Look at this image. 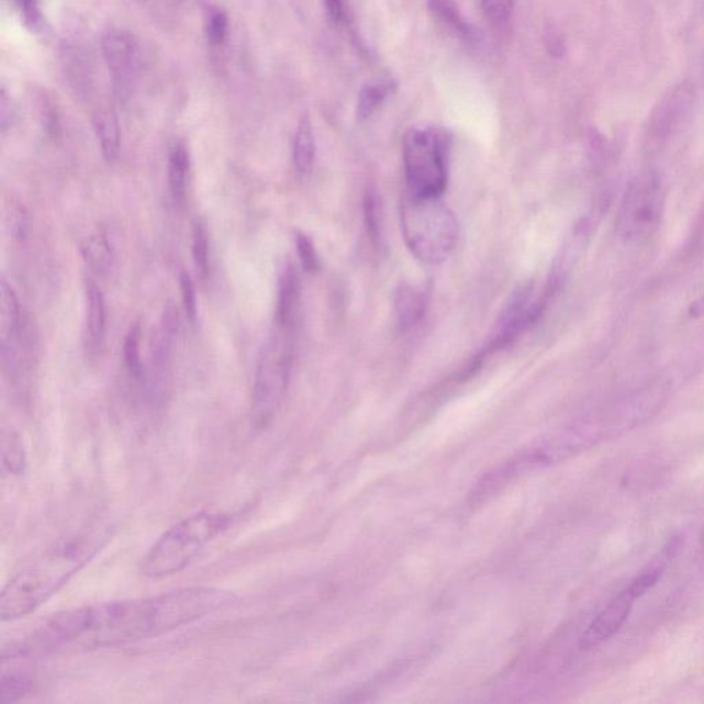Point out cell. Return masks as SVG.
Segmentation results:
<instances>
[{
    "instance_id": "obj_1",
    "label": "cell",
    "mask_w": 704,
    "mask_h": 704,
    "mask_svg": "<svg viewBox=\"0 0 704 704\" xmlns=\"http://www.w3.org/2000/svg\"><path fill=\"white\" fill-rule=\"evenodd\" d=\"M236 594L193 586L158 596L85 605L54 615L24 641L3 649V662L96 651L168 635L233 607Z\"/></svg>"
},
{
    "instance_id": "obj_2",
    "label": "cell",
    "mask_w": 704,
    "mask_h": 704,
    "mask_svg": "<svg viewBox=\"0 0 704 704\" xmlns=\"http://www.w3.org/2000/svg\"><path fill=\"white\" fill-rule=\"evenodd\" d=\"M101 548V536L69 538L26 561L0 596L2 621H18L35 613L79 574Z\"/></svg>"
},
{
    "instance_id": "obj_3",
    "label": "cell",
    "mask_w": 704,
    "mask_h": 704,
    "mask_svg": "<svg viewBox=\"0 0 704 704\" xmlns=\"http://www.w3.org/2000/svg\"><path fill=\"white\" fill-rule=\"evenodd\" d=\"M228 526L231 517L210 511L182 518L168 528L142 559V574L150 580L179 574Z\"/></svg>"
},
{
    "instance_id": "obj_4",
    "label": "cell",
    "mask_w": 704,
    "mask_h": 704,
    "mask_svg": "<svg viewBox=\"0 0 704 704\" xmlns=\"http://www.w3.org/2000/svg\"><path fill=\"white\" fill-rule=\"evenodd\" d=\"M403 238L409 250L424 265H439L455 250L458 223L440 198L406 194L401 206Z\"/></svg>"
},
{
    "instance_id": "obj_5",
    "label": "cell",
    "mask_w": 704,
    "mask_h": 704,
    "mask_svg": "<svg viewBox=\"0 0 704 704\" xmlns=\"http://www.w3.org/2000/svg\"><path fill=\"white\" fill-rule=\"evenodd\" d=\"M450 139L444 131L413 128L403 141V167L407 193L416 198H440L447 187Z\"/></svg>"
},
{
    "instance_id": "obj_6",
    "label": "cell",
    "mask_w": 704,
    "mask_h": 704,
    "mask_svg": "<svg viewBox=\"0 0 704 704\" xmlns=\"http://www.w3.org/2000/svg\"><path fill=\"white\" fill-rule=\"evenodd\" d=\"M293 326L277 325L260 354L255 375L253 416L259 428L275 418L288 389L292 367Z\"/></svg>"
},
{
    "instance_id": "obj_7",
    "label": "cell",
    "mask_w": 704,
    "mask_h": 704,
    "mask_svg": "<svg viewBox=\"0 0 704 704\" xmlns=\"http://www.w3.org/2000/svg\"><path fill=\"white\" fill-rule=\"evenodd\" d=\"M664 209L662 178L655 171L637 174L621 201L616 216L618 236L629 244L647 242L662 225Z\"/></svg>"
},
{
    "instance_id": "obj_8",
    "label": "cell",
    "mask_w": 704,
    "mask_h": 704,
    "mask_svg": "<svg viewBox=\"0 0 704 704\" xmlns=\"http://www.w3.org/2000/svg\"><path fill=\"white\" fill-rule=\"evenodd\" d=\"M101 52L109 75H111L114 96L127 101L138 85L142 53L138 41L128 31L112 29L102 36Z\"/></svg>"
},
{
    "instance_id": "obj_9",
    "label": "cell",
    "mask_w": 704,
    "mask_h": 704,
    "mask_svg": "<svg viewBox=\"0 0 704 704\" xmlns=\"http://www.w3.org/2000/svg\"><path fill=\"white\" fill-rule=\"evenodd\" d=\"M695 91L688 83L673 87L658 102L649 118L647 142L649 147L662 146L681 128L690 114Z\"/></svg>"
},
{
    "instance_id": "obj_10",
    "label": "cell",
    "mask_w": 704,
    "mask_h": 704,
    "mask_svg": "<svg viewBox=\"0 0 704 704\" xmlns=\"http://www.w3.org/2000/svg\"><path fill=\"white\" fill-rule=\"evenodd\" d=\"M636 600H638L636 594L633 593L629 588H625L624 591L616 594V596L605 605L602 613L588 626V629L583 632L580 647L582 649L596 648L615 636L616 633L621 630V627L625 625L627 618H629Z\"/></svg>"
},
{
    "instance_id": "obj_11",
    "label": "cell",
    "mask_w": 704,
    "mask_h": 704,
    "mask_svg": "<svg viewBox=\"0 0 704 704\" xmlns=\"http://www.w3.org/2000/svg\"><path fill=\"white\" fill-rule=\"evenodd\" d=\"M21 329V309L18 294L7 280L0 283V343L2 353L8 351L19 340Z\"/></svg>"
},
{
    "instance_id": "obj_12",
    "label": "cell",
    "mask_w": 704,
    "mask_h": 704,
    "mask_svg": "<svg viewBox=\"0 0 704 704\" xmlns=\"http://www.w3.org/2000/svg\"><path fill=\"white\" fill-rule=\"evenodd\" d=\"M91 119L103 158L107 161H113L119 155L120 139H122L116 112L109 105H100L92 112Z\"/></svg>"
},
{
    "instance_id": "obj_13",
    "label": "cell",
    "mask_w": 704,
    "mask_h": 704,
    "mask_svg": "<svg viewBox=\"0 0 704 704\" xmlns=\"http://www.w3.org/2000/svg\"><path fill=\"white\" fill-rule=\"evenodd\" d=\"M107 309L101 288L86 280V329L92 347H98L105 336Z\"/></svg>"
},
{
    "instance_id": "obj_14",
    "label": "cell",
    "mask_w": 704,
    "mask_h": 704,
    "mask_svg": "<svg viewBox=\"0 0 704 704\" xmlns=\"http://www.w3.org/2000/svg\"><path fill=\"white\" fill-rule=\"evenodd\" d=\"M427 309V294L418 289L403 283L398 289L394 299V311L398 325L406 331L422 321Z\"/></svg>"
},
{
    "instance_id": "obj_15",
    "label": "cell",
    "mask_w": 704,
    "mask_h": 704,
    "mask_svg": "<svg viewBox=\"0 0 704 704\" xmlns=\"http://www.w3.org/2000/svg\"><path fill=\"white\" fill-rule=\"evenodd\" d=\"M190 156L183 142H175L168 153V187L175 204H182L187 199Z\"/></svg>"
},
{
    "instance_id": "obj_16",
    "label": "cell",
    "mask_w": 704,
    "mask_h": 704,
    "mask_svg": "<svg viewBox=\"0 0 704 704\" xmlns=\"http://www.w3.org/2000/svg\"><path fill=\"white\" fill-rule=\"evenodd\" d=\"M293 266L286 267L280 278V292L276 310V322L280 326H293L299 300V282Z\"/></svg>"
},
{
    "instance_id": "obj_17",
    "label": "cell",
    "mask_w": 704,
    "mask_h": 704,
    "mask_svg": "<svg viewBox=\"0 0 704 704\" xmlns=\"http://www.w3.org/2000/svg\"><path fill=\"white\" fill-rule=\"evenodd\" d=\"M81 258L98 276H107L114 265V253L111 243L101 233L91 234L80 244Z\"/></svg>"
},
{
    "instance_id": "obj_18",
    "label": "cell",
    "mask_w": 704,
    "mask_h": 704,
    "mask_svg": "<svg viewBox=\"0 0 704 704\" xmlns=\"http://www.w3.org/2000/svg\"><path fill=\"white\" fill-rule=\"evenodd\" d=\"M315 160V136L309 114H304L298 124L293 139V161L300 174H308Z\"/></svg>"
},
{
    "instance_id": "obj_19",
    "label": "cell",
    "mask_w": 704,
    "mask_h": 704,
    "mask_svg": "<svg viewBox=\"0 0 704 704\" xmlns=\"http://www.w3.org/2000/svg\"><path fill=\"white\" fill-rule=\"evenodd\" d=\"M428 7L434 19L447 30L455 32L460 37L472 40V26L462 19L455 0H428Z\"/></svg>"
},
{
    "instance_id": "obj_20",
    "label": "cell",
    "mask_w": 704,
    "mask_h": 704,
    "mask_svg": "<svg viewBox=\"0 0 704 704\" xmlns=\"http://www.w3.org/2000/svg\"><path fill=\"white\" fill-rule=\"evenodd\" d=\"M395 85L390 81L365 86L358 96L357 118L364 122L369 119L378 109L383 105L385 98L392 94Z\"/></svg>"
},
{
    "instance_id": "obj_21",
    "label": "cell",
    "mask_w": 704,
    "mask_h": 704,
    "mask_svg": "<svg viewBox=\"0 0 704 704\" xmlns=\"http://www.w3.org/2000/svg\"><path fill=\"white\" fill-rule=\"evenodd\" d=\"M34 686V680L30 674L21 670H13L8 673L3 671L0 679V704H10L21 701Z\"/></svg>"
},
{
    "instance_id": "obj_22",
    "label": "cell",
    "mask_w": 704,
    "mask_h": 704,
    "mask_svg": "<svg viewBox=\"0 0 704 704\" xmlns=\"http://www.w3.org/2000/svg\"><path fill=\"white\" fill-rule=\"evenodd\" d=\"M3 221L9 236L15 242H24L30 231V215L18 199H4Z\"/></svg>"
},
{
    "instance_id": "obj_23",
    "label": "cell",
    "mask_w": 704,
    "mask_h": 704,
    "mask_svg": "<svg viewBox=\"0 0 704 704\" xmlns=\"http://www.w3.org/2000/svg\"><path fill=\"white\" fill-rule=\"evenodd\" d=\"M192 255L200 280H205L210 272V236L205 222L200 217L193 223Z\"/></svg>"
},
{
    "instance_id": "obj_24",
    "label": "cell",
    "mask_w": 704,
    "mask_h": 704,
    "mask_svg": "<svg viewBox=\"0 0 704 704\" xmlns=\"http://www.w3.org/2000/svg\"><path fill=\"white\" fill-rule=\"evenodd\" d=\"M141 343H142V327L138 322L131 325L127 335L124 338V364L131 376L139 379L144 375L141 362Z\"/></svg>"
},
{
    "instance_id": "obj_25",
    "label": "cell",
    "mask_w": 704,
    "mask_h": 704,
    "mask_svg": "<svg viewBox=\"0 0 704 704\" xmlns=\"http://www.w3.org/2000/svg\"><path fill=\"white\" fill-rule=\"evenodd\" d=\"M204 32L212 47L225 45L228 35L227 14L221 8H210L205 14Z\"/></svg>"
},
{
    "instance_id": "obj_26",
    "label": "cell",
    "mask_w": 704,
    "mask_h": 704,
    "mask_svg": "<svg viewBox=\"0 0 704 704\" xmlns=\"http://www.w3.org/2000/svg\"><path fill=\"white\" fill-rule=\"evenodd\" d=\"M2 461L4 471L13 474L23 473L25 467V452L18 436L13 434L3 436Z\"/></svg>"
},
{
    "instance_id": "obj_27",
    "label": "cell",
    "mask_w": 704,
    "mask_h": 704,
    "mask_svg": "<svg viewBox=\"0 0 704 704\" xmlns=\"http://www.w3.org/2000/svg\"><path fill=\"white\" fill-rule=\"evenodd\" d=\"M15 9L19 10L21 20L24 21L26 29L32 32H41L45 26L43 20L41 0H12Z\"/></svg>"
},
{
    "instance_id": "obj_28",
    "label": "cell",
    "mask_w": 704,
    "mask_h": 704,
    "mask_svg": "<svg viewBox=\"0 0 704 704\" xmlns=\"http://www.w3.org/2000/svg\"><path fill=\"white\" fill-rule=\"evenodd\" d=\"M485 19L494 25H505L511 19L513 0H482Z\"/></svg>"
},
{
    "instance_id": "obj_29",
    "label": "cell",
    "mask_w": 704,
    "mask_h": 704,
    "mask_svg": "<svg viewBox=\"0 0 704 704\" xmlns=\"http://www.w3.org/2000/svg\"><path fill=\"white\" fill-rule=\"evenodd\" d=\"M297 250L303 269L309 272H315L320 269V259L316 255L314 244L303 233H297Z\"/></svg>"
},
{
    "instance_id": "obj_30",
    "label": "cell",
    "mask_w": 704,
    "mask_h": 704,
    "mask_svg": "<svg viewBox=\"0 0 704 704\" xmlns=\"http://www.w3.org/2000/svg\"><path fill=\"white\" fill-rule=\"evenodd\" d=\"M179 287H181L185 311H187L190 321L194 322L198 316V297H195L194 282L188 271H181Z\"/></svg>"
},
{
    "instance_id": "obj_31",
    "label": "cell",
    "mask_w": 704,
    "mask_h": 704,
    "mask_svg": "<svg viewBox=\"0 0 704 704\" xmlns=\"http://www.w3.org/2000/svg\"><path fill=\"white\" fill-rule=\"evenodd\" d=\"M325 4L333 23H340L344 18L343 0H325Z\"/></svg>"
},
{
    "instance_id": "obj_32",
    "label": "cell",
    "mask_w": 704,
    "mask_h": 704,
    "mask_svg": "<svg viewBox=\"0 0 704 704\" xmlns=\"http://www.w3.org/2000/svg\"><path fill=\"white\" fill-rule=\"evenodd\" d=\"M690 315L693 316V319H702V316H704V294L691 304Z\"/></svg>"
},
{
    "instance_id": "obj_33",
    "label": "cell",
    "mask_w": 704,
    "mask_h": 704,
    "mask_svg": "<svg viewBox=\"0 0 704 704\" xmlns=\"http://www.w3.org/2000/svg\"><path fill=\"white\" fill-rule=\"evenodd\" d=\"M703 549H704V532H703Z\"/></svg>"
}]
</instances>
